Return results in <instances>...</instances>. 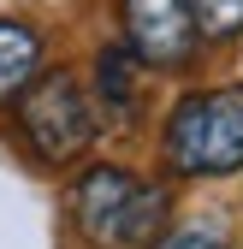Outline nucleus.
<instances>
[{"label": "nucleus", "mask_w": 243, "mask_h": 249, "mask_svg": "<svg viewBox=\"0 0 243 249\" xmlns=\"http://www.w3.org/2000/svg\"><path fill=\"white\" fill-rule=\"evenodd\" d=\"M190 18L202 42H237L243 36V0H190Z\"/></svg>", "instance_id": "nucleus-7"}, {"label": "nucleus", "mask_w": 243, "mask_h": 249, "mask_svg": "<svg viewBox=\"0 0 243 249\" xmlns=\"http://www.w3.org/2000/svg\"><path fill=\"white\" fill-rule=\"evenodd\" d=\"M119 18H125V48L155 71H184L202 48L190 0H119Z\"/></svg>", "instance_id": "nucleus-4"}, {"label": "nucleus", "mask_w": 243, "mask_h": 249, "mask_svg": "<svg viewBox=\"0 0 243 249\" xmlns=\"http://www.w3.org/2000/svg\"><path fill=\"white\" fill-rule=\"evenodd\" d=\"M160 160L178 178H231L243 172V89H196L166 113Z\"/></svg>", "instance_id": "nucleus-1"}, {"label": "nucleus", "mask_w": 243, "mask_h": 249, "mask_svg": "<svg viewBox=\"0 0 243 249\" xmlns=\"http://www.w3.org/2000/svg\"><path fill=\"white\" fill-rule=\"evenodd\" d=\"M42 71H48L42 66V30L24 18H0V107L24 101V89Z\"/></svg>", "instance_id": "nucleus-5"}, {"label": "nucleus", "mask_w": 243, "mask_h": 249, "mask_svg": "<svg viewBox=\"0 0 243 249\" xmlns=\"http://www.w3.org/2000/svg\"><path fill=\"white\" fill-rule=\"evenodd\" d=\"M166 184L137 178L125 166H89L71 184V226L95 243V249H119V243H148L166 220Z\"/></svg>", "instance_id": "nucleus-2"}, {"label": "nucleus", "mask_w": 243, "mask_h": 249, "mask_svg": "<svg viewBox=\"0 0 243 249\" xmlns=\"http://www.w3.org/2000/svg\"><path fill=\"white\" fill-rule=\"evenodd\" d=\"M137 66L142 59L131 53V48H119V42H107L101 53H95V95H101V119H113V124H131L137 119Z\"/></svg>", "instance_id": "nucleus-6"}, {"label": "nucleus", "mask_w": 243, "mask_h": 249, "mask_svg": "<svg viewBox=\"0 0 243 249\" xmlns=\"http://www.w3.org/2000/svg\"><path fill=\"white\" fill-rule=\"evenodd\" d=\"M155 249H231V243H226L220 226H178V231H166Z\"/></svg>", "instance_id": "nucleus-8"}, {"label": "nucleus", "mask_w": 243, "mask_h": 249, "mask_svg": "<svg viewBox=\"0 0 243 249\" xmlns=\"http://www.w3.org/2000/svg\"><path fill=\"white\" fill-rule=\"evenodd\" d=\"M95 124H101V113L89 107L83 83L71 71H42L24 89V101H18V137L30 142V154H36L42 166L77 160V154L95 142Z\"/></svg>", "instance_id": "nucleus-3"}]
</instances>
